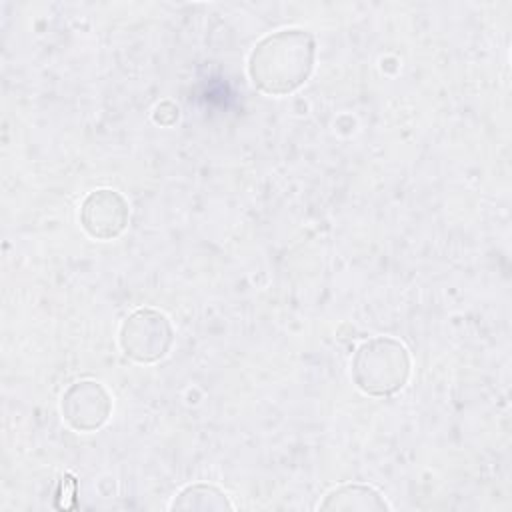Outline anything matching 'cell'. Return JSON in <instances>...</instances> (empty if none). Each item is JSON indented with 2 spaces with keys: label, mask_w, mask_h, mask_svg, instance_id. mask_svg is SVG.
Here are the masks:
<instances>
[{
  "label": "cell",
  "mask_w": 512,
  "mask_h": 512,
  "mask_svg": "<svg viewBox=\"0 0 512 512\" xmlns=\"http://www.w3.org/2000/svg\"><path fill=\"white\" fill-rule=\"evenodd\" d=\"M386 340L388 338H376L358 348L354 360V376L364 392L390 394L402 388L408 376L406 348L392 340L384 356Z\"/></svg>",
  "instance_id": "cell-2"
},
{
  "label": "cell",
  "mask_w": 512,
  "mask_h": 512,
  "mask_svg": "<svg viewBox=\"0 0 512 512\" xmlns=\"http://www.w3.org/2000/svg\"><path fill=\"white\" fill-rule=\"evenodd\" d=\"M300 34L302 30H282L258 44L250 60L254 84L268 92H286L306 78L312 64V40L308 38L286 58Z\"/></svg>",
  "instance_id": "cell-1"
}]
</instances>
